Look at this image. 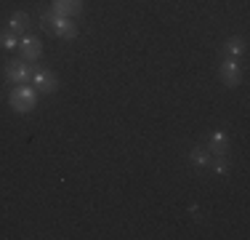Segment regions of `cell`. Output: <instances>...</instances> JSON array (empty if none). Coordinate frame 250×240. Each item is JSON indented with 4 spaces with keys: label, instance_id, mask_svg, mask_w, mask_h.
<instances>
[{
    "label": "cell",
    "instance_id": "cell-13",
    "mask_svg": "<svg viewBox=\"0 0 250 240\" xmlns=\"http://www.w3.org/2000/svg\"><path fill=\"white\" fill-rule=\"evenodd\" d=\"M0 46L8 48V51H11V48H16V46H19V35H16L14 29H3V32H0Z\"/></svg>",
    "mask_w": 250,
    "mask_h": 240
},
{
    "label": "cell",
    "instance_id": "cell-1",
    "mask_svg": "<svg viewBox=\"0 0 250 240\" xmlns=\"http://www.w3.org/2000/svg\"><path fill=\"white\" fill-rule=\"evenodd\" d=\"M40 22H43V27L48 29V32L59 35V38H64V40L77 38V24L69 22L67 16H59V14H53V11H48V14H43Z\"/></svg>",
    "mask_w": 250,
    "mask_h": 240
},
{
    "label": "cell",
    "instance_id": "cell-4",
    "mask_svg": "<svg viewBox=\"0 0 250 240\" xmlns=\"http://www.w3.org/2000/svg\"><path fill=\"white\" fill-rule=\"evenodd\" d=\"M5 80L16 83V86H21V83L29 80V64L21 59V62H8L5 64Z\"/></svg>",
    "mask_w": 250,
    "mask_h": 240
},
{
    "label": "cell",
    "instance_id": "cell-10",
    "mask_svg": "<svg viewBox=\"0 0 250 240\" xmlns=\"http://www.w3.org/2000/svg\"><path fill=\"white\" fill-rule=\"evenodd\" d=\"M189 160H192V166H197V168H208L210 166V152H208V147H192Z\"/></svg>",
    "mask_w": 250,
    "mask_h": 240
},
{
    "label": "cell",
    "instance_id": "cell-3",
    "mask_svg": "<svg viewBox=\"0 0 250 240\" xmlns=\"http://www.w3.org/2000/svg\"><path fill=\"white\" fill-rule=\"evenodd\" d=\"M218 75H221L224 86H229V88L240 86L242 72H240V64H237V59H226V62L221 64V70H218Z\"/></svg>",
    "mask_w": 250,
    "mask_h": 240
},
{
    "label": "cell",
    "instance_id": "cell-12",
    "mask_svg": "<svg viewBox=\"0 0 250 240\" xmlns=\"http://www.w3.org/2000/svg\"><path fill=\"white\" fill-rule=\"evenodd\" d=\"M208 168H213L216 173H221V176H224V173L229 171V160H226V155H210V166H208Z\"/></svg>",
    "mask_w": 250,
    "mask_h": 240
},
{
    "label": "cell",
    "instance_id": "cell-5",
    "mask_svg": "<svg viewBox=\"0 0 250 240\" xmlns=\"http://www.w3.org/2000/svg\"><path fill=\"white\" fill-rule=\"evenodd\" d=\"M19 48H21V59H24L27 64L38 62V59L43 56V43H40L38 38H24V40H19Z\"/></svg>",
    "mask_w": 250,
    "mask_h": 240
},
{
    "label": "cell",
    "instance_id": "cell-6",
    "mask_svg": "<svg viewBox=\"0 0 250 240\" xmlns=\"http://www.w3.org/2000/svg\"><path fill=\"white\" fill-rule=\"evenodd\" d=\"M51 11L59 16H67V19H72L83 11V0H53L51 3Z\"/></svg>",
    "mask_w": 250,
    "mask_h": 240
},
{
    "label": "cell",
    "instance_id": "cell-8",
    "mask_svg": "<svg viewBox=\"0 0 250 240\" xmlns=\"http://www.w3.org/2000/svg\"><path fill=\"white\" fill-rule=\"evenodd\" d=\"M208 152H210V155H226V152H229V136H226L224 131H216V134L210 136Z\"/></svg>",
    "mask_w": 250,
    "mask_h": 240
},
{
    "label": "cell",
    "instance_id": "cell-9",
    "mask_svg": "<svg viewBox=\"0 0 250 240\" xmlns=\"http://www.w3.org/2000/svg\"><path fill=\"white\" fill-rule=\"evenodd\" d=\"M8 29H14L16 35H19V32H27V29H29V16L24 14V11H16V14H11Z\"/></svg>",
    "mask_w": 250,
    "mask_h": 240
},
{
    "label": "cell",
    "instance_id": "cell-7",
    "mask_svg": "<svg viewBox=\"0 0 250 240\" xmlns=\"http://www.w3.org/2000/svg\"><path fill=\"white\" fill-rule=\"evenodd\" d=\"M35 86H38V91H43V94H53L59 88V77L53 75L51 70H40V72H35Z\"/></svg>",
    "mask_w": 250,
    "mask_h": 240
},
{
    "label": "cell",
    "instance_id": "cell-11",
    "mask_svg": "<svg viewBox=\"0 0 250 240\" xmlns=\"http://www.w3.org/2000/svg\"><path fill=\"white\" fill-rule=\"evenodd\" d=\"M224 51H226V56H229V59H240L242 53H245V40H242V38H229V40H226V46H224Z\"/></svg>",
    "mask_w": 250,
    "mask_h": 240
},
{
    "label": "cell",
    "instance_id": "cell-2",
    "mask_svg": "<svg viewBox=\"0 0 250 240\" xmlns=\"http://www.w3.org/2000/svg\"><path fill=\"white\" fill-rule=\"evenodd\" d=\"M8 101H11V110L14 112H29L38 104V94H35V88H29L27 83H21V86H16L14 91H11Z\"/></svg>",
    "mask_w": 250,
    "mask_h": 240
}]
</instances>
